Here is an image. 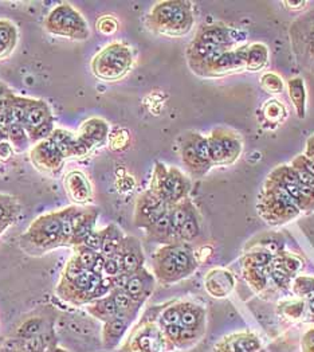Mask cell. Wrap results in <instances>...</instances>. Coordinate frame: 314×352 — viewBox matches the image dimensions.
I'll return each mask as SVG.
<instances>
[{
    "label": "cell",
    "instance_id": "obj_1",
    "mask_svg": "<svg viewBox=\"0 0 314 352\" xmlns=\"http://www.w3.org/2000/svg\"><path fill=\"white\" fill-rule=\"evenodd\" d=\"M133 66L132 49L124 42H113L100 50L90 62L91 73L102 81H118Z\"/></svg>",
    "mask_w": 314,
    "mask_h": 352
},
{
    "label": "cell",
    "instance_id": "obj_2",
    "mask_svg": "<svg viewBox=\"0 0 314 352\" xmlns=\"http://www.w3.org/2000/svg\"><path fill=\"white\" fill-rule=\"evenodd\" d=\"M60 219L58 211L47 212L38 217L27 232L21 238V246L32 256L43 254L49 250L59 248Z\"/></svg>",
    "mask_w": 314,
    "mask_h": 352
},
{
    "label": "cell",
    "instance_id": "obj_3",
    "mask_svg": "<svg viewBox=\"0 0 314 352\" xmlns=\"http://www.w3.org/2000/svg\"><path fill=\"white\" fill-rule=\"evenodd\" d=\"M43 28L52 34L71 41H86L90 29L84 15L69 3H59L45 18Z\"/></svg>",
    "mask_w": 314,
    "mask_h": 352
},
{
    "label": "cell",
    "instance_id": "obj_4",
    "mask_svg": "<svg viewBox=\"0 0 314 352\" xmlns=\"http://www.w3.org/2000/svg\"><path fill=\"white\" fill-rule=\"evenodd\" d=\"M149 190L168 206L176 205L188 198L191 182L179 168H167L156 162Z\"/></svg>",
    "mask_w": 314,
    "mask_h": 352
},
{
    "label": "cell",
    "instance_id": "obj_5",
    "mask_svg": "<svg viewBox=\"0 0 314 352\" xmlns=\"http://www.w3.org/2000/svg\"><path fill=\"white\" fill-rule=\"evenodd\" d=\"M30 159L39 173L53 176L59 175L62 173L66 160L49 139L34 144L30 151Z\"/></svg>",
    "mask_w": 314,
    "mask_h": 352
},
{
    "label": "cell",
    "instance_id": "obj_6",
    "mask_svg": "<svg viewBox=\"0 0 314 352\" xmlns=\"http://www.w3.org/2000/svg\"><path fill=\"white\" fill-rule=\"evenodd\" d=\"M168 210H170V206L167 205L163 199H160L156 194H153L150 190H148L139 197L136 202L135 218H133L135 225L145 230Z\"/></svg>",
    "mask_w": 314,
    "mask_h": 352
},
{
    "label": "cell",
    "instance_id": "obj_7",
    "mask_svg": "<svg viewBox=\"0 0 314 352\" xmlns=\"http://www.w3.org/2000/svg\"><path fill=\"white\" fill-rule=\"evenodd\" d=\"M63 186L73 204L85 206L93 202V186L82 171L74 170L67 173L63 179Z\"/></svg>",
    "mask_w": 314,
    "mask_h": 352
},
{
    "label": "cell",
    "instance_id": "obj_8",
    "mask_svg": "<svg viewBox=\"0 0 314 352\" xmlns=\"http://www.w3.org/2000/svg\"><path fill=\"white\" fill-rule=\"evenodd\" d=\"M153 272L155 277L163 284H172L179 281L177 267L175 260V243L160 248L153 254Z\"/></svg>",
    "mask_w": 314,
    "mask_h": 352
},
{
    "label": "cell",
    "instance_id": "obj_9",
    "mask_svg": "<svg viewBox=\"0 0 314 352\" xmlns=\"http://www.w3.org/2000/svg\"><path fill=\"white\" fill-rule=\"evenodd\" d=\"M122 273L131 276L144 267V252L142 243L135 236H125L121 245V249L118 252Z\"/></svg>",
    "mask_w": 314,
    "mask_h": 352
},
{
    "label": "cell",
    "instance_id": "obj_10",
    "mask_svg": "<svg viewBox=\"0 0 314 352\" xmlns=\"http://www.w3.org/2000/svg\"><path fill=\"white\" fill-rule=\"evenodd\" d=\"M77 136L91 148V151L102 147L109 138V124L102 118H87L80 125Z\"/></svg>",
    "mask_w": 314,
    "mask_h": 352
},
{
    "label": "cell",
    "instance_id": "obj_11",
    "mask_svg": "<svg viewBox=\"0 0 314 352\" xmlns=\"http://www.w3.org/2000/svg\"><path fill=\"white\" fill-rule=\"evenodd\" d=\"M155 288V277L145 269L142 267L136 273L131 274L124 291L129 294L139 305H143L148 297L153 292Z\"/></svg>",
    "mask_w": 314,
    "mask_h": 352
},
{
    "label": "cell",
    "instance_id": "obj_12",
    "mask_svg": "<svg viewBox=\"0 0 314 352\" xmlns=\"http://www.w3.org/2000/svg\"><path fill=\"white\" fill-rule=\"evenodd\" d=\"M181 4L183 1H175V0L156 3L148 15L149 29L159 34H164V31L170 26L173 16L179 11Z\"/></svg>",
    "mask_w": 314,
    "mask_h": 352
},
{
    "label": "cell",
    "instance_id": "obj_13",
    "mask_svg": "<svg viewBox=\"0 0 314 352\" xmlns=\"http://www.w3.org/2000/svg\"><path fill=\"white\" fill-rule=\"evenodd\" d=\"M86 207L82 206H69L58 211L60 219V238H59V248L70 246V241L74 234L76 226L78 219L85 212Z\"/></svg>",
    "mask_w": 314,
    "mask_h": 352
},
{
    "label": "cell",
    "instance_id": "obj_14",
    "mask_svg": "<svg viewBox=\"0 0 314 352\" xmlns=\"http://www.w3.org/2000/svg\"><path fill=\"white\" fill-rule=\"evenodd\" d=\"M234 276L223 269H214L205 276V288L214 297H225L234 289Z\"/></svg>",
    "mask_w": 314,
    "mask_h": 352
},
{
    "label": "cell",
    "instance_id": "obj_15",
    "mask_svg": "<svg viewBox=\"0 0 314 352\" xmlns=\"http://www.w3.org/2000/svg\"><path fill=\"white\" fill-rule=\"evenodd\" d=\"M54 121L53 118V112L49 107L47 102H45L43 100H34L31 98L29 109H27V115L25 118L23 126L27 131V133L32 132L34 129L39 128L41 125Z\"/></svg>",
    "mask_w": 314,
    "mask_h": 352
},
{
    "label": "cell",
    "instance_id": "obj_16",
    "mask_svg": "<svg viewBox=\"0 0 314 352\" xmlns=\"http://www.w3.org/2000/svg\"><path fill=\"white\" fill-rule=\"evenodd\" d=\"M194 26V14L190 1H183L181 7L173 16L170 26L164 31L168 36H183L187 35Z\"/></svg>",
    "mask_w": 314,
    "mask_h": 352
},
{
    "label": "cell",
    "instance_id": "obj_17",
    "mask_svg": "<svg viewBox=\"0 0 314 352\" xmlns=\"http://www.w3.org/2000/svg\"><path fill=\"white\" fill-rule=\"evenodd\" d=\"M175 260L179 281L191 276L198 267V261L194 254V250L187 243L183 242L175 243Z\"/></svg>",
    "mask_w": 314,
    "mask_h": 352
},
{
    "label": "cell",
    "instance_id": "obj_18",
    "mask_svg": "<svg viewBox=\"0 0 314 352\" xmlns=\"http://www.w3.org/2000/svg\"><path fill=\"white\" fill-rule=\"evenodd\" d=\"M100 211L94 207H86V211L82 214V217L78 219L76 230L73 238L70 241L71 248L82 246L85 243L87 236L94 232V225L98 219Z\"/></svg>",
    "mask_w": 314,
    "mask_h": 352
},
{
    "label": "cell",
    "instance_id": "obj_19",
    "mask_svg": "<svg viewBox=\"0 0 314 352\" xmlns=\"http://www.w3.org/2000/svg\"><path fill=\"white\" fill-rule=\"evenodd\" d=\"M19 43V30L10 19H0V60L12 56Z\"/></svg>",
    "mask_w": 314,
    "mask_h": 352
},
{
    "label": "cell",
    "instance_id": "obj_20",
    "mask_svg": "<svg viewBox=\"0 0 314 352\" xmlns=\"http://www.w3.org/2000/svg\"><path fill=\"white\" fill-rule=\"evenodd\" d=\"M204 324V309L191 302H180V325L184 331L195 333Z\"/></svg>",
    "mask_w": 314,
    "mask_h": 352
},
{
    "label": "cell",
    "instance_id": "obj_21",
    "mask_svg": "<svg viewBox=\"0 0 314 352\" xmlns=\"http://www.w3.org/2000/svg\"><path fill=\"white\" fill-rule=\"evenodd\" d=\"M181 160H183L186 168L188 170V173L194 176L204 175L211 168V166L205 164L198 156L188 136L184 139V142L181 144Z\"/></svg>",
    "mask_w": 314,
    "mask_h": 352
},
{
    "label": "cell",
    "instance_id": "obj_22",
    "mask_svg": "<svg viewBox=\"0 0 314 352\" xmlns=\"http://www.w3.org/2000/svg\"><path fill=\"white\" fill-rule=\"evenodd\" d=\"M194 205L188 198L170 206V223H171V243H180V232L187 219L188 211Z\"/></svg>",
    "mask_w": 314,
    "mask_h": 352
},
{
    "label": "cell",
    "instance_id": "obj_23",
    "mask_svg": "<svg viewBox=\"0 0 314 352\" xmlns=\"http://www.w3.org/2000/svg\"><path fill=\"white\" fill-rule=\"evenodd\" d=\"M87 312L104 323H108L115 318H120L118 311L115 308V300L111 294L90 302L87 305Z\"/></svg>",
    "mask_w": 314,
    "mask_h": 352
},
{
    "label": "cell",
    "instance_id": "obj_24",
    "mask_svg": "<svg viewBox=\"0 0 314 352\" xmlns=\"http://www.w3.org/2000/svg\"><path fill=\"white\" fill-rule=\"evenodd\" d=\"M50 329H53V327L47 323L43 318L32 316L19 324V327L15 332V336L18 340H29L31 338L39 336Z\"/></svg>",
    "mask_w": 314,
    "mask_h": 352
},
{
    "label": "cell",
    "instance_id": "obj_25",
    "mask_svg": "<svg viewBox=\"0 0 314 352\" xmlns=\"http://www.w3.org/2000/svg\"><path fill=\"white\" fill-rule=\"evenodd\" d=\"M111 294L115 300V308L118 311L120 318L132 322L136 318L142 305H139L124 289H112Z\"/></svg>",
    "mask_w": 314,
    "mask_h": 352
},
{
    "label": "cell",
    "instance_id": "obj_26",
    "mask_svg": "<svg viewBox=\"0 0 314 352\" xmlns=\"http://www.w3.org/2000/svg\"><path fill=\"white\" fill-rule=\"evenodd\" d=\"M102 233H104V238H102V246H101L100 254H102L105 258L115 256L121 249L125 235L120 230L118 226H115V223L104 229Z\"/></svg>",
    "mask_w": 314,
    "mask_h": 352
},
{
    "label": "cell",
    "instance_id": "obj_27",
    "mask_svg": "<svg viewBox=\"0 0 314 352\" xmlns=\"http://www.w3.org/2000/svg\"><path fill=\"white\" fill-rule=\"evenodd\" d=\"M149 239L161 242V243H171V223H170V210L164 212L160 218H157L149 228L145 229Z\"/></svg>",
    "mask_w": 314,
    "mask_h": 352
},
{
    "label": "cell",
    "instance_id": "obj_28",
    "mask_svg": "<svg viewBox=\"0 0 314 352\" xmlns=\"http://www.w3.org/2000/svg\"><path fill=\"white\" fill-rule=\"evenodd\" d=\"M5 136L8 143L12 146L15 153L25 152L31 149V142H30L29 133L21 124H10L5 128Z\"/></svg>",
    "mask_w": 314,
    "mask_h": 352
},
{
    "label": "cell",
    "instance_id": "obj_29",
    "mask_svg": "<svg viewBox=\"0 0 314 352\" xmlns=\"http://www.w3.org/2000/svg\"><path fill=\"white\" fill-rule=\"evenodd\" d=\"M140 352H159L163 347V335L155 327H146L136 339Z\"/></svg>",
    "mask_w": 314,
    "mask_h": 352
},
{
    "label": "cell",
    "instance_id": "obj_30",
    "mask_svg": "<svg viewBox=\"0 0 314 352\" xmlns=\"http://www.w3.org/2000/svg\"><path fill=\"white\" fill-rule=\"evenodd\" d=\"M131 320L124 318H115L104 325V344L108 349L117 346L125 331L128 329Z\"/></svg>",
    "mask_w": 314,
    "mask_h": 352
},
{
    "label": "cell",
    "instance_id": "obj_31",
    "mask_svg": "<svg viewBox=\"0 0 314 352\" xmlns=\"http://www.w3.org/2000/svg\"><path fill=\"white\" fill-rule=\"evenodd\" d=\"M50 142H53V144L58 148V151L63 155L65 159L67 157H73V149L77 142V135L66 131V129H60L56 128L53 131V133L49 138Z\"/></svg>",
    "mask_w": 314,
    "mask_h": 352
},
{
    "label": "cell",
    "instance_id": "obj_32",
    "mask_svg": "<svg viewBox=\"0 0 314 352\" xmlns=\"http://www.w3.org/2000/svg\"><path fill=\"white\" fill-rule=\"evenodd\" d=\"M197 41L201 42H208V43H214L218 46H223L226 47L231 42L229 38V31L222 26H208L204 29L200 30L198 35L195 36Z\"/></svg>",
    "mask_w": 314,
    "mask_h": 352
},
{
    "label": "cell",
    "instance_id": "obj_33",
    "mask_svg": "<svg viewBox=\"0 0 314 352\" xmlns=\"http://www.w3.org/2000/svg\"><path fill=\"white\" fill-rule=\"evenodd\" d=\"M290 100L293 101L298 118H305V100H306V91L305 85L301 78H293L287 84Z\"/></svg>",
    "mask_w": 314,
    "mask_h": 352
},
{
    "label": "cell",
    "instance_id": "obj_34",
    "mask_svg": "<svg viewBox=\"0 0 314 352\" xmlns=\"http://www.w3.org/2000/svg\"><path fill=\"white\" fill-rule=\"evenodd\" d=\"M200 234V221L199 214L195 208V206H191L187 219L181 228L180 232V242L183 243H188L192 242L194 239H197Z\"/></svg>",
    "mask_w": 314,
    "mask_h": 352
},
{
    "label": "cell",
    "instance_id": "obj_35",
    "mask_svg": "<svg viewBox=\"0 0 314 352\" xmlns=\"http://www.w3.org/2000/svg\"><path fill=\"white\" fill-rule=\"evenodd\" d=\"M215 132L218 133V136H219V139H221V142H222V144L225 147V151H226V153L229 156V163L235 162L239 157L240 152H242L240 138L234 135V133H231V132L223 131V129H216Z\"/></svg>",
    "mask_w": 314,
    "mask_h": 352
},
{
    "label": "cell",
    "instance_id": "obj_36",
    "mask_svg": "<svg viewBox=\"0 0 314 352\" xmlns=\"http://www.w3.org/2000/svg\"><path fill=\"white\" fill-rule=\"evenodd\" d=\"M269 58V50L262 43H254L249 46L247 52V67L250 70H259L262 69Z\"/></svg>",
    "mask_w": 314,
    "mask_h": 352
},
{
    "label": "cell",
    "instance_id": "obj_37",
    "mask_svg": "<svg viewBox=\"0 0 314 352\" xmlns=\"http://www.w3.org/2000/svg\"><path fill=\"white\" fill-rule=\"evenodd\" d=\"M208 143H210V153H211L212 164H229V156L215 131L208 138Z\"/></svg>",
    "mask_w": 314,
    "mask_h": 352
},
{
    "label": "cell",
    "instance_id": "obj_38",
    "mask_svg": "<svg viewBox=\"0 0 314 352\" xmlns=\"http://www.w3.org/2000/svg\"><path fill=\"white\" fill-rule=\"evenodd\" d=\"M18 212L19 204L16 198L7 194H0V219L15 221Z\"/></svg>",
    "mask_w": 314,
    "mask_h": 352
},
{
    "label": "cell",
    "instance_id": "obj_39",
    "mask_svg": "<svg viewBox=\"0 0 314 352\" xmlns=\"http://www.w3.org/2000/svg\"><path fill=\"white\" fill-rule=\"evenodd\" d=\"M188 138L192 143V146L195 148L198 156L200 159L208 164V166H212V162H211V153H210V143H208V138H204L199 133H188Z\"/></svg>",
    "mask_w": 314,
    "mask_h": 352
},
{
    "label": "cell",
    "instance_id": "obj_40",
    "mask_svg": "<svg viewBox=\"0 0 314 352\" xmlns=\"http://www.w3.org/2000/svg\"><path fill=\"white\" fill-rule=\"evenodd\" d=\"M85 272H87L85 267L78 263L76 256H73L65 265V269L62 272V277H60L59 284H66V283L74 281L76 278L82 276Z\"/></svg>",
    "mask_w": 314,
    "mask_h": 352
},
{
    "label": "cell",
    "instance_id": "obj_41",
    "mask_svg": "<svg viewBox=\"0 0 314 352\" xmlns=\"http://www.w3.org/2000/svg\"><path fill=\"white\" fill-rule=\"evenodd\" d=\"M74 253H76L74 256H76V258L78 260V263L82 265L86 270H91L93 265H94L97 257H98V254H100V253H96V252L87 249L84 245L74 248Z\"/></svg>",
    "mask_w": 314,
    "mask_h": 352
},
{
    "label": "cell",
    "instance_id": "obj_42",
    "mask_svg": "<svg viewBox=\"0 0 314 352\" xmlns=\"http://www.w3.org/2000/svg\"><path fill=\"white\" fill-rule=\"evenodd\" d=\"M159 322L161 328L167 325H180V304H175L163 311Z\"/></svg>",
    "mask_w": 314,
    "mask_h": 352
},
{
    "label": "cell",
    "instance_id": "obj_43",
    "mask_svg": "<svg viewBox=\"0 0 314 352\" xmlns=\"http://www.w3.org/2000/svg\"><path fill=\"white\" fill-rule=\"evenodd\" d=\"M262 87L269 90L270 93H281L284 90V82L282 80L274 74V73H267L260 78Z\"/></svg>",
    "mask_w": 314,
    "mask_h": 352
},
{
    "label": "cell",
    "instance_id": "obj_44",
    "mask_svg": "<svg viewBox=\"0 0 314 352\" xmlns=\"http://www.w3.org/2000/svg\"><path fill=\"white\" fill-rule=\"evenodd\" d=\"M97 30L102 35H112L118 30V21L112 15H104L97 21Z\"/></svg>",
    "mask_w": 314,
    "mask_h": 352
},
{
    "label": "cell",
    "instance_id": "obj_45",
    "mask_svg": "<svg viewBox=\"0 0 314 352\" xmlns=\"http://www.w3.org/2000/svg\"><path fill=\"white\" fill-rule=\"evenodd\" d=\"M122 273V267H121V260L118 253L112 257L105 258V266H104V277L108 278H115L117 276H120Z\"/></svg>",
    "mask_w": 314,
    "mask_h": 352
},
{
    "label": "cell",
    "instance_id": "obj_46",
    "mask_svg": "<svg viewBox=\"0 0 314 352\" xmlns=\"http://www.w3.org/2000/svg\"><path fill=\"white\" fill-rule=\"evenodd\" d=\"M229 69H234L232 52H226L221 58L215 62V65L210 69L208 73H225Z\"/></svg>",
    "mask_w": 314,
    "mask_h": 352
},
{
    "label": "cell",
    "instance_id": "obj_47",
    "mask_svg": "<svg viewBox=\"0 0 314 352\" xmlns=\"http://www.w3.org/2000/svg\"><path fill=\"white\" fill-rule=\"evenodd\" d=\"M284 113H285V112H284V107H282L280 102H277V101L269 102V104L266 105V108H265V115H266V118H269V120H271V121L284 118Z\"/></svg>",
    "mask_w": 314,
    "mask_h": 352
},
{
    "label": "cell",
    "instance_id": "obj_48",
    "mask_svg": "<svg viewBox=\"0 0 314 352\" xmlns=\"http://www.w3.org/2000/svg\"><path fill=\"white\" fill-rule=\"evenodd\" d=\"M291 167L295 168V170L305 171L309 175L314 176V162L312 159H309L308 156H305V155H301V156L295 157V160H294Z\"/></svg>",
    "mask_w": 314,
    "mask_h": 352
},
{
    "label": "cell",
    "instance_id": "obj_49",
    "mask_svg": "<svg viewBox=\"0 0 314 352\" xmlns=\"http://www.w3.org/2000/svg\"><path fill=\"white\" fill-rule=\"evenodd\" d=\"M163 336L171 343H180L183 336L181 325H167L163 327Z\"/></svg>",
    "mask_w": 314,
    "mask_h": 352
},
{
    "label": "cell",
    "instance_id": "obj_50",
    "mask_svg": "<svg viewBox=\"0 0 314 352\" xmlns=\"http://www.w3.org/2000/svg\"><path fill=\"white\" fill-rule=\"evenodd\" d=\"M102 238H104L102 230H100V232L94 230L91 234L87 236L84 246L87 248V249H90V250H93V252H96V253H100L101 252V246H102Z\"/></svg>",
    "mask_w": 314,
    "mask_h": 352
},
{
    "label": "cell",
    "instance_id": "obj_51",
    "mask_svg": "<svg viewBox=\"0 0 314 352\" xmlns=\"http://www.w3.org/2000/svg\"><path fill=\"white\" fill-rule=\"evenodd\" d=\"M271 260H273L271 254L266 252H258L247 258L246 266H269Z\"/></svg>",
    "mask_w": 314,
    "mask_h": 352
},
{
    "label": "cell",
    "instance_id": "obj_52",
    "mask_svg": "<svg viewBox=\"0 0 314 352\" xmlns=\"http://www.w3.org/2000/svg\"><path fill=\"white\" fill-rule=\"evenodd\" d=\"M14 148L8 143L7 139L0 140V160L7 162L14 155Z\"/></svg>",
    "mask_w": 314,
    "mask_h": 352
},
{
    "label": "cell",
    "instance_id": "obj_53",
    "mask_svg": "<svg viewBox=\"0 0 314 352\" xmlns=\"http://www.w3.org/2000/svg\"><path fill=\"white\" fill-rule=\"evenodd\" d=\"M104 266H105V257L102 254H98V257H97V260H96V263L93 265L90 272L97 274V276L104 277Z\"/></svg>",
    "mask_w": 314,
    "mask_h": 352
},
{
    "label": "cell",
    "instance_id": "obj_54",
    "mask_svg": "<svg viewBox=\"0 0 314 352\" xmlns=\"http://www.w3.org/2000/svg\"><path fill=\"white\" fill-rule=\"evenodd\" d=\"M306 155L305 156H308V157H311V156H313L314 155V136H312L311 139H309V142H308V146H306Z\"/></svg>",
    "mask_w": 314,
    "mask_h": 352
},
{
    "label": "cell",
    "instance_id": "obj_55",
    "mask_svg": "<svg viewBox=\"0 0 314 352\" xmlns=\"http://www.w3.org/2000/svg\"><path fill=\"white\" fill-rule=\"evenodd\" d=\"M285 4L291 8H300L305 6V1H286Z\"/></svg>",
    "mask_w": 314,
    "mask_h": 352
},
{
    "label": "cell",
    "instance_id": "obj_56",
    "mask_svg": "<svg viewBox=\"0 0 314 352\" xmlns=\"http://www.w3.org/2000/svg\"><path fill=\"white\" fill-rule=\"evenodd\" d=\"M11 90H10V88L4 84V82H1L0 81V97H3V96H5L7 93H10Z\"/></svg>",
    "mask_w": 314,
    "mask_h": 352
},
{
    "label": "cell",
    "instance_id": "obj_57",
    "mask_svg": "<svg viewBox=\"0 0 314 352\" xmlns=\"http://www.w3.org/2000/svg\"><path fill=\"white\" fill-rule=\"evenodd\" d=\"M46 352H69V351H66V350H63V349H59V347H57V346H56V344H54V346H53V347H50V349H49V350H47V351Z\"/></svg>",
    "mask_w": 314,
    "mask_h": 352
},
{
    "label": "cell",
    "instance_id": "obj_58",
    "mask_svg": "<svg viewBox=\"0 0 314 352\" xmlns=\"http://www.w3.org/2000/svg\"><path fill=\"white\" fill-rule=\"evenodd\" d=\"M312 36H313V42H314V29H313V31H312Z\"/></svg>",
    "mask_w": 314,
    "mask_h": 352
},
{
    "label": "cell",
    "instance_id": "obj_59",
    "mask_svg": "<svg viewBox=\"0 0 314 352\" xmlns=\"http://www.w3.org/2000/svg\"><path fill=\"white\" fill-rule=\"evenodd\" d=\"M309 159H312V160H313V162H314V155H313V156H311V157H309Z\"/></svg>",
    "mask_w": 314,
    "mask_h": 352
},
{
    "label": "cell",
    "instance_id": "obj_60",
    "mask_svg": "<svg viewBox=\"0 0 314 352\" xmlns=\"http://www.w3.org/2000/svg\"><path fill=\"white\" fill-rule=\"evenodd\" d=\"M312 50H313V53H314V42H313V47H312Z\"/></svg>",
    "mask_w": 314,
    "mask_h": 352
}]
</instances>
